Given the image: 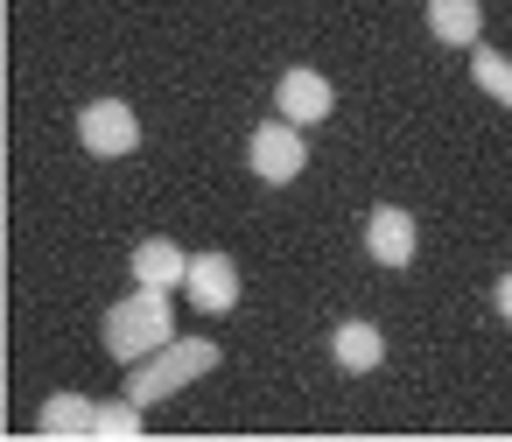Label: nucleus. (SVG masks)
Listing matches in <instances>:
<instances>
[{
	"instance_id": "nucleus-1",
	"label": "nucleus",
	"mask_w": 512,
	"mask_h": 442,
	"mask_svg": "<svg viewBox=\"0 0 512 442\" xmlns=\"http://www.w3.org/2000/svg\"><path fill=\"white\" fill-rule=\"evenodd\" d=\"M211 365H218V344H197V337H169L162 351L134 358V372H127V400H134V407H155V400H169L176 386L204 379Z\"/></svg>"
},
{
	"instance_id": "nucleus-2",
	"label": "nucleus",
	"mask_w": 512,
	"mask_h": 442,
	"mask_svg": "<svg viewBox=\"0 0 512 442\" xmlns=\"http://www.w3.org/2000/svg\"><path fill=\"white\" fill-rule=\"evenodd\" d=\"M176 337V323H169V288H141V295H127V302H113V316H106V351L113 358H148V351H162Z\"/></svg>"
},
{
	"instance_id": "nucleus-3",
	"label": "nucleus",
	"mask_w": 512,
	"mask_h": 442,
	"mask_svg": "<svg viewBox=\"0 0 512 442\" xmlns=\"http://www.w3.org/2000/svg\"><path fill=\"white\" fill-rule=\"evenodd\" d=\"M302 162H309V148H302V127H295V120H274V127L253 134V176H267V183H295Z\"/></svg>"
},
{
	"instance_id": "nucleus-4",
	"label": "nucleus",
	"mask_w": 512,
	"mask_h": 442,
	"mask_svg": "<svg viewBox=\"0 0 512 442\" xmlns=\"http://www.w3.org/2000/svg\"><path fill=\"white\" fill-rule=\"evenodd\" d=\"M78 134H85V148H92V155H134L141 120H134L120 99H99V106H85V113H78Z\"/></svg>"
},
{
	"instance_id": "nucleus-5",
	"label": "nucleus",
	"mask_w": 512,
	"mask_h": 442,
	"mask_svg": "<svg viewBox=\"0 0 512 442\" xmlns=\"http://www.w3.org/2000/svg\"><path fill=\"white\" fill-rule=\"evenodd\" d=\"M183 288H190V302H197V309L225 316V309L239 302V267H232L225 253H197V260H190V281H183Z\"/></svg>"
},
{
	"instance_id": "nucleus-6",
	"label": "nucleus",
	"mask_w": 512,
	"mask_h": 442,
	"mask_svg": "<svg viewBox=\"0 0 512 442\" xmlns=\"http://www.w3.org/2000/svg\"><path fill=\"white\" fill-rule=\"evenodd\" d=\"M330 106H337L330 78H316V71H288V78H281V120L316 127V120H330Z\"/></svg>"
},
{
	"instance_id": "nucleus-7",
	"label": "nucleus",
	"mask_w": 512,
	"mask_h": 442,
	"mask_svg": "<svg viewBox=\"0 0 512 442\" xmlns=\"http://www.w3.org/2000/svg\"><path fill=\"white\" fill-rule=\"evenodd\" d=\"M365 246H372L379 267H407V260H414V218H407L400 204H379L372 225H365Z\"/></svg>"
},
{
	"instance_id": "nucleus-8",
	"label": "nucleus",
	"mask_w": 512,
	"mask_h": 442,
	"mask_svg": "<svg viewBox=\"0 0 512 442\" xmlns=\"http://www.w3.org/2000/svg\"><path fill=\"white\" fill-rule=\"evenodd\" d=\"M36 428L43 435H106V407L85 400V393H57V400H43V421Z\"/></svg>"
},
{
	"instance_id": "nucleus-9",
	"label": "nucleus",
	"mask_w": 512,
	"mask_h": 442,
	"mask_svg": "<svg viewBox=\"0 0 512 442\" xmlns=\"http://www.w3.org/2000/svg\"><path fill=\"white\" fill-rule=\"evenodd\" d=\"M134 281H141V288H183V281H190V253L169 246V239H148V246L134 253Z\"/></svg>"
},
{
	"instance_id": "nucleus-10",
	"label": "nucleus",
	"mask_w": 512,
	"mask_h": 442,
	"mask_svg": "<svg viewBox=\"0 0 512 442\" xmlns=\"http://www.w3.org/2000/svg\"><path fill=\"white\" fill-rule=\"evenodd\" d=\"M477 0H428V29H435V43H456V50H470L477 43Z\"/></svg>"
},
{
	"instance_id": "nucleus-11",
	"label": "nucleus",
	"mask_w": 512,
	"mask_h": 442,
	"mask_svg": "<svg viewBox=\"0 0 512 442\" xmlns=\"http://www.w3.org/2000/svg\"><path fill=\"white\" fill-rule=\"evenodd\" d=\"M379 358H386V344H379L372 323H344V330H337V365H344V372H372Z\"/></svg>"
},
{
	"instance_id": "nucleus-12",
	"label": "nucleus",
	"mask_w": 512,
	"mask_h": 442,
	"mask_svg": "<svg viewBox=\"0 0 512 442\" xmlns=\"http://www.w3.org/2000/svg\"><path fill=\"white\" fill-rule=\"evenodd\" d=\"M470 78H477L498 106H512V64H505L498 50H477V57H470Z\"/></svg>"
},
{
	"instance_id": "nucleus-13",
	"label": "nucleus",
	"mask_w": 512,
	"mask_h": 442,
	"mask_svg": "<svg viewBox=\"0 0 512 442\" xmlns=\"http://www.w3.org/2000/svg\"><path fill=\"white\" fill-rule=\"evenodd\" d=\"M498 316H505V323H512V274H505V281H498Z\"/></svg>"
}]
</instances>
